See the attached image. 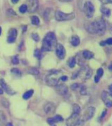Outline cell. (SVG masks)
Here are the masks:
<instances>
[{
  "mask_svg": "<svg viewBox=\"0 0 112 126\" xmlns=\"http://www.w3.org/2000/svg\"><path fill=\"white\" fill-rule=\"evenodd\" d=\"M59 1L61 2H69L73 1V0H58Z\"/></svg>",
  "mask_w": 112,
  "mask_h": 126,
  "instance_id": "cell-39",
  "label": "cell"
},
{
  "mask_svg": "<svg viewBox=\"0 0 112 126\" xmlns=\"http://www.w3.org/2000/svg\"><path fill=\"white\" fill-rule=\"evenodd\" d=\"M57 74V71H54L46 76L45 82L48 86L55 87L58 84L59 79L55 77V75Z\"/></svg>",
  "mask_w": 112,
  "mask_h": 126,
  "instance_id": "cell-6",
  "label": "cell"
},
{
  "mask_svg": "<svg viewBox=\"0 0 112 126\" xmlns=\"http://www.w3.org/2000/svg\"><path fill=\"white\" fill-rule=\"evenodd\" d=\"M11 1H12V3L14 4H16L19 2V0H11Z\"/></svg>",
  "mask_w": 112,
  "mask_h": 126,
  "instance_id": "cell-41",
  "label": "cell"
},
{
  "mask_svg": "<svg viewBox=\"0 0 112 126\" xmlns=\"http://www.w3.org/2000/svg\"><path fill=\"white\" fill-rule=\"evenodd\" d=\"M73 113H77V114H80L81 111V109L80 106H79V105L76 103H75L73 105Z\"/></svg>",
  "mask_w": 112,
  "mask_h": 126,
  "instance_id": "cell-22",
  "label": "cell"
},
{
  "mask_svg": "<svg viewBox=\"0 0 112 126\" xmlns=\"http://www.w3.org/2000/svg\"><path fill=\"white\" fill-rule=\"evenodd\" d=\"M52 119L54 124L57 122H63V117L59 115H56L53 117H52Z\"/></svg>",
  "mask_w": 112,
  "mask_h": 126,
  "instance_id": "cell-24",
  "label": "cell"
},
{
  "mask_svg": "<svg viewBox=\"0 0 112 126\" xmlns=\"http://www.w3.org/2000/svg\"><path fill=\"white\" fill-rule=\"evenodd\" d=\"M34 56L35 57L39 59H40L41 58V56H42L41 52L38 49H37L35 50Z\"/></svg>",
  "mask_w": 112,
  "mask_h": 126,
  "instance_id": "cell-28",
  "label": "cell"
},
{
  "mask_svg": "<svg viewBox=\"0 0 112 126\" xmlns=\"http://www.w3.org/2000/svg\"><path fill=\"white\" fill-rule=\"evenodd\" d=\"M17 36V31L15 28H12L9 31L7 41L9 43H14Z\"/></svg>",
  "mask_w": 112,
  "mask_h": 126,
  "instance_id": "cell-12",
  "label": "cell"
},
{
  "mask_svg": "<svg viewBox=\"0 0 112 126\" xmlns=\"http://www.w3.org/2000/svg\"><path fill=\"white\" fill-rule=\"evenodd\" d=\"M101 3L104 4H107L111 3V0H99Z\"/></svg>",
  "mask_w": 112,
  "mask_h": 126,
  "instance_id": "cell-34",
  "label": "cell"
},
{
  "mask_svg": "<svg viewBox=\"0 0 112 126\" xmlns=\"http://www.w3.org/2000/svg\"><path fill=\"white\" fill-rule=\"evenodd\" d=\"M106 110H104L103 111V112H102V115H101V118H103L105 117V116L106 115Z\"/></svg>",
  "mask_w": 112,
  "mask_h": 126,
  "instance_id": "cell-38",
  "label": "cell"
},
{
  "mask_svg": "<svg viewBox=\"0 0 112 126\" xmlns=\"http://www.w3.org/2000/svg\"><path fill=\"white\" fill-rule=\"evenodd\" d=\"M104 74L103 69L102 68H99L98 69L97 72V75L96 76H97L98 78H101V77L103 76Z\"/></svg>",
  "mask_w": 112,
  "mask_h": 126,
  "instance_id": "cell-31",
  "label": "cell"
},
{
  "mask_svg": "<svg viewBox=\"0 0 112 126\" xmlns=\"http://www.w3.org/2000/svg\"><path fill=\"white\" fill-rule=\"evenodd\" d=\"M11 71L12 74L15 75L16 76H21L22 74L21 71L17 68H13L12 69Z\"/></svg>",
  "mask_w": 112,
  "mask_h": 126,
  "instance_id": "cell-29",
  "label": "cell"
},
{
  "mask_svg": "<svg viewBox=\"0 0 112 126\" xmlns=\"http://www.w3.org/2000/svg\"><path fill=\"white\" fill-rule=\"evenodd\" d=\"M100 78H98V77L97 76H95V82H96V83H98V82H99V80H100Z\"/></svg>",
  "mask_w": 112,
  "mask_h": 126,
  "instance_id": "cell-37",
  "label": "cell"
},
{
  "mask_svg": "<svg viewBox=\"0 0 112 126\" xmlns=\"http://www.w3.org/2000/svg\"><path fill=\"white\" fill-rule=\"evenodd\" d=\"M7 122V117L4 113L0 110V125H4Z\"/></svg>",
  "mask_w": 112,
  "mask_h": 126,
  "instance_id": "cell-17",
  "label": "cell"
},
{
  "mask_svg": "<svg viewBox=\"0 0 112 126\" xmlns=\"http://www.w3.org/2000/svg\"><path fill=\"white\" fill-rule=\"evenodd\" d=\"M111 67H112V66H111V65L109 67V69H110V70L111 71V69H112Z\"/></svg>",
  "mask_w": 112,
  "mask_h": 126,
  "instance_id": "cell-44",
  "label": "cell"
},
{
  "mask_svg": "<svg viewBox=\"0 0 112 126\" xmlns=\"http://www.w3.org/2000/svg\"><path fill=\"white\" fill-rule=\"evenodd\" d=\"M51 9H47L46 10V11L45 12V14H44V17L46 20H49L50 17V14L51 13Z\"/></svg>",
  "mask_w": 112,
  "mask_h": 126,
  "instance_id": "cell-26",
  "label": "cell"
},
{
  "mask_svg": "<svg viewBox=\"0 0 112 126\" xmlns=\"http://www.w3.org/2000/svg\"><path fill=\"white\" fill-rule=\"evenodd\" d=\"M19 12L22 13H25L28 11V7L26 4L22 5L19 8Z\"/></svg>",
  "mask_w": 112,
  "mask_h": 126,
  "instance_id": "cell-27",
  "label": "cell"
},
{
  "mask_svg": "<svg viewBox=\"0 0 112 126\" xmlns=\"http://www.w3.org/2000/svg\"><path fill=\"white\" fill-rule=\"evenodd\" d=\"M56 53L57 57L60 59H64L66 56V49L60 43H57L56 47Z\"/></svg>",
  "mask_w": 112,
  "mask_h": 126,
  "instance_id": "cell-10",
  "label": "cell"
},
{
  "mask_svg": "<svg viewBox=\"0 0 112 126\" xmlns=\"http://www.w3.org/2000/svg\"><path fill=\"white\" fill-rule=\"evenodd\" d=\"M100 11L102 14L107 17H109L111 16V11L109 8L102 6L101 7Z\"/></svg>",
  "mask_w": 112,
  "mask_h": 126,
  "instance_id": "cell-18",
  "label": "cell"
},
{
  "mask_svg": "<svg viewBox=\"0 0 112 126\" xmlns=\"http://www.w3.org/2000/svg\"><path fill=\"white\" fill-rule=\"evenodd\" d=\"M108 94H109L107 91H103L101 94V98L107 107L111 108L112 106V101L108 97Z\"/></svg>",
  "mask_w": 112,
  "mask_h": 126,
  "instance_id": "cell-14",
  "label": "cell"
},
{
  "mask_svg": "<svg viewBox=\"0 0 112 126\" xmlns=\"http://www.w3.org/2000/svg\"><path fill=\"white\" fill-rule=\"evenodd\" d=\"M1 28L0 27V35H1Z\"/></svg>",
  "mask_w": 112,
  "mask_h": 126,
  "instance_id": "cell-45",
  "label": "cell"
},
{
  "mask_svg": "<svg viewBox=\"0 0 112 126\" xmlns=\"http://www.w3.org/2000/svg\"><path fill=\"white\" fill-rule=\"evenodd\" d=\"M28 11L29 13H34L39 8V0H27Z\"/></svg>",
  "mask_w": 112,
  "mask_h": 126,
  "instance_id": "cell-7",
  "label": "cell"
},
{
  "mask_svg": "<svg viewBox=\"0 0 112 126\" xmlns=\"http://www.w3.org/2000/svg\"><path fill=\"white\" fill-rule=\"evenodd\" d=\"M34 94V90H29L25 93L23 94V97L25 100H28Z\"/></svg>",
  "mask_w": 112,
  "mask_h": 126,
  "instance_id": "cell-20",
  "label": "cell"
},
{
  "mask_svg": "<svg viewBox=\"0 0 112 126\" xmlns=\"http://www.w3.org/2000/svg\"><path fill=\"white\" fill-rule=\"evenodd\" d=\"M105 42L106 43V44L109 45H112V38H109L108 39H107L106 41Z\"/></svg>",
  "mask_w": 112,
  "mask_h": 126,
  "instance_id": "cell-36",
  "label": "cell"
},
{
  "mask_svg": "<svg viewBox=\"0 0 112 126\" xmlns=\"http://www.w3.org/2000/svg\"><path fill=\"white\" fill-rule=\"evenodd\" d=\"M70 43L74 47L78 46L80 43V39L79 37L76 35H73L70 40Z\"/></svg>",
  "mask_w": 112,
  "mask_h": 126,
  "instance_id": "cell-15",
  "label": "cell"
},
{
  "mask_svg": "<svg viewBox=\"0 0 112 126\" xmlns=\"http://www.w3.org/2000/svg\"><path fill=\"white\" fill-rule=\"evenodd\" d=\"M82 56L85 59H90L94 57V54L90 50H84L82 53Z\"/></svg>",
  "mask_w": 112,
  "mask_h": 126,
  "instance_id": "cell-16",
  "label": "cell"
},
{
  "mask_svg": "<svg viewBox=\"0 0 112 126\" xmlns=\"http://www.w3.org/2000/svg\"><path fill=\"white\" fill-rule=\"evenodd\" d=\"M12 62L14 64H18L19 63V58L17 56H15L12 59Z\"/></svg>",
  "mask_w": 112,
  "mask_h": 126,
  "instance_id": "cell-32",
  "label": "cell"
},
{
  "mask_svg": "<svg viewBox=\"0 0 112 126\" xmlns=\"http://www.w3.org/2000/svg\"><path fill=\"white\" fill-rule=\"evenodd\" d=\"M55 17L57 21L62 22L73 20L75 18L76 16L74 13H65L57 10L55 12Z\"/></svg>",
  "mask_w": 112,
  "mask_h": 126,
  "instance_id": "cell-3",
  "label": "cell"
},
{
  "mask_svg": "<svg viewBox=\"0 0 112 126\" xmlns=\"http://www.w3.org/2000/svg\"><path fill=\"white\" fill-rule=\"evenodd\" d=\"M32 39L35 40V41H39V40H40V37H39V35L37 34V33L32 34Z\"/></svg>",
  "mask_w": 112,
  "mask_h": 126,
  "instance_id": "cell-33",
  "label": "cell"
},
{
  "mask_svg": "<svg viewBox=\"0 0 112 126\" xmlns=\"http://www.w3.org/2000/svg\"><path fill=\"white\" fill-rule=\"evenodd\" d=\"M31 23L35 25H38L40 23V20L39 17L36 16H32L31 18Z\"/></svg>",
  "mask_w": 112,
  "mask_h": 126,
  "instance_id": "cell-19",
  "label": "cell"
},
{
  "mask_svg": "<svg viewBox=\"0 0 112 126\" xmlns=\"http://www.w3.org/2000/svg\"><path fill=\"white\" fill-rule=\"evenodd\" d=\"M76 63V59L74 57H72L70 58L69 60L68 65L71 68H73L75 66Z\"/></svg>",
  "mask_w": 112,
  "mask_h": 126,
  "instance_id": "cell-23",
  "label": "cell"
},
{
  "mask_svg": "<svg viewBox=\"0 0 112 126\" xmlns=\"http://www.w3.org/2000/svg\"><path fill=\"white\" fill-rule=\"evenodd\" d=\"M96 111V109L94 107L90 106L85 111L82 117V120L84 122L90 120L93 117Z\"/></svg>",
  "mask_w": 112,
  "mask_h": 126,
  "instance_id": "cell-8",
  "label": "cell"
},
{
  "mask_svg": "<svg viewBox=\"0 0 112 126\" xmlns=\"http://www.w3.org/2000/svg\"><path fill=\"white\" fill-rule=\"evenodd\" d=\"M84 122L80 117L79 114L73 113L67 120L66 125L68 126H79L82 125Z\"/></svg>",
  "mask_w": 112,
  "mask_h": 126,
  "instance_id": "cell-4",
  "label": "cell"
},
{
  "mask_svg": "<svg viewBox=\"0 0 112 126\" xmlns=\"http://www.w3.org/2000/svg\"><path fill=\"white\" fill-rule=\"evenodd\" d=\"M55 87L56 93L60 95H65L69 92L68 86L64 84H57Z\"/></svg>",
  "mask_w": 112,
  "mask_h": 126,
  "instance_id": "cell-11",
  "label": "cell"
},
{
  "mask_svg": "<svg viewBox=\"0 0 112 126\" xmlns=\"http://www.w3.org/2000/svg\"><path fill=\"white\" fill-rule=\"evenodd\" d=\"M100 45L101 46H105L106 45V43L105 41H102L100 43Z\"/></svg>",
  "mask_w": 112,
  "mask_h": 126,
  "instance_id": "cell-40",
  "label": "cell"
},
{
  "mask_svg": "<svg viewBox=\"0 0 112 126\" xmlns=\"http://www.w3.org/2000/svg\"><path fill=\"white\" fill-rule=\"evenodd\" d=\"M80 93L82 95H85L87 94L86 87L84 85H81L80 88Z\"/></svg>",
  "mask_w": 112,
  "mask_h": 126,
  "instance_id": "cell-30",
  "label": "cell"
},
{
  "mask_svg": "<svg viewBox=\"0 0 112 126\" xmlns=\"http://www.w3.org/2000/svg\"><path fill=\"white\" fill-rule=\"evenodd\" d=\"M83 11L85 15L88 18H91L93 16L95 9L92 2L87 1L85 3L84 5Z\"/></svg>",
  "mask_w": 112,
  "mask_h": 126,
  "instance_id": "cell-5",
  "label": "cell"
},
{
  "mask_svg": "<svg viewBox=\"0 0 112 126\" xmlns=\"http://www.w3.org/2000/svg\"><path fill=\"white\" fill-rule=\"evenodd\" d=\"M0 85L1 86L3 89L5 91L9 94H14V91L6 84L3 79H1L0 80Z\"/></svg>",
  "mask_w": 112,
  "mask_h": 126,
  "instance_id": "cell-13",
  "label": "cell"
},
{
  "mask_svg": "<svg viewBox=\"0 0 112 126\" xmlns=\"http://www.w3.org/2000/svg\"><path fill=\"white\" fill-rule=\"evenodd\" d=\"M81 85H80L79 83H73L70 86V89L73 91H76L78 89L80 88Z\"/></svg>",
  "mask_w": 112,
  "mask_h": 126,
  "instance_id": "cell-25",
  "label": "cell"
},
{
  "mask_svg": "<svg viewBox=\"0 0 112 126\" xmlns=\"http://www.w3.org/2000/svg\"><path fill=\"white\" fill-rule=\"evenodd\" d=\"M109 89L110 91L111 96V94H112V85H111L109 86Z\"/></svg>",
  "mask_w": 112,
  "mask_h": 126,
  "instance_id": "cell-42",
  "label": "cell"
},
{
  "mask_svg": "<svg viewBox=\"0 0 112 126\" xmlns=\"http://www.w3.org/2000/svg\"><path fill=\"white\" fill-rule=\"evenodd\" d=\"M56 35L53 32H49L44 37L42 43V51H51L55 50L57 45Z\"/></svg>",
  "mask_w": 112,
  "mask_h": 126,
  "instance_id": "cell-2",
  "label": "cell"
},
{
  "mask_svg": "<svg viewBox=\"0 0 112 126\" xmlns=\"http://www.w3.org/2000/svg\"><path fill=\"white\" fill-rule=\"evenodd\" d=\"M3 89H2L0 87V94H3Z\"/></svg>",
  "mask_w": 112,
  "mask_h": 126,
  "instance_id": "cell-43",
  "label": "cell"
},
{
  "mask_svg": "<svg viewBox=\"0 0 112 126\" xmlns=\"http://www.w3.org/2000/svg\"><path fill=\"white\" fill-rule=\"evenodd\" d=\"M85 28L91 34L102 35L105 33L106 25L102 18L99 17L92 22L86 24Z\"/></svg>",
  "mask_w": 112,
  "mask_h": 126,
  "instance_id": "cell-1",
  "label": "cell"
},
{
  "mask_svg": "<svg viewBox=\"0 0 112 126\" xmlns=\"http://www.w3.org/2000/svg\"><path fill=\"white\" fill-rule=\"evenodd\" d=\"M60 79L62 80L63 82H66L68 79V78L67 76L64 75V76H62L61 77H60Z\"/></svg>",
  "mask_w": 112,
  "mask_h": 126,
  "instance_id": "cell-35",
  "label": "cell"
},
{
  "mask_svg": "<svg viewBox=\"0 0 112 126\" xmlns=\"http://www.w3.org/2000/svg\"><path fill=\"white\" fill-rule=\"evenodd\" d=\"M43 109L46 114L48 115H53L56 112V106L53 103L48 102L44 105Z\"/></svg>",
  "mask_w": 112,
  "mask_h": 126,
  "instance_id": "cell-9",
  "label": "cell"
},
{
  "mask_svg": "<svg viewBox=\"0 0 112 126\" xmlns=\"http://www.w3.org/2000/svg\"><path fill=\"white\" fill-rule=\"evenodd\" d=\"M28 73L31 75H37L39 74V71L36 68L30 67L28 69Z\"/></svg>",
  "mask_w": 112,
  "mask_h": 126,
  "instance_id": "cell-21",
  "label": "cell"
}]
</instances>
